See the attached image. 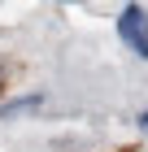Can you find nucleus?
Instances as JSON below:
<instances>
[{"label": "nucleus", "instance_id": "3", "mask_svg": "<svg viewBox=\"0 0 148 152\" xmlns=\"http://www.w3.org/2000/svg\"><path fill=\"white\" fill-rule=\"evenodd\" d=\"M139 126H144V130H148V109H144V113H139Z\"/></svg>", "mask_w": 148, "mask_h": 152}, {"label": "nucleus", "instance_id": "2", "mask_svg": "<svg viewBox=\"0 0 148 152\" xmlns=\"http://www.w3.org/2000/svg\"><path fill=\"white\" fill-rule=\"evenodd\" d=\"M35 104H44V96H39V91H35V96H22V100H9L0 113H4V117H18V113H26V109H35Z\"/></svg>", "mask_w": 148, "mask_h": 152}, {"label": "nucleus", "instance_id": "1", "mask_svg": "<svg viewBox=\"0 0 148 152\" xmlns=\"http://www.w3.org/2000/svg\"><path fill=\"white\" fill-rule=\"evenodd\" d=\"M118 39H122L135 57L148 61V13L139 9V4H126V9L118 13Z\"/></svg>", "mask_w": 148, "mask_h": 152}]
</instances>
